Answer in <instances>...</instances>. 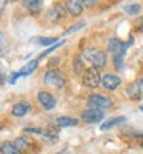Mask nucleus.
<instances>
[{
	"label": "nucleus",
	"instance_id": "obj_1",
	"mask_svg": "<svg viewBox=\"0 0 143 154\" xmlns=\"http://www.w3.org/2000/svg\"><path fill=\"white\" fill-rule=\"evenodd\" d=\"M83 56L93 63V68H96V69H100L103 66H106V54L103 53V51L88 48V49H85Z\"/></svg>",
	"mask_w": 143,
	"mask_h": 154
},
{
	"label": "nucleus",
	"instance_id": "obj_2",
	"mask_svg": "<svg viewBox=\"0 0 143 154\" xmlns=\"http://www.w3.org/2000/svg\"><path fill=\"white\" fill-rule=\"evenodd\" d=\"M88 103H89V108H93V109H108L111 108L112 105V102L109 97H105V96H102V94H93V96H89L88 97Z\"/></svg>",
	"mask_w": 143,
	"mask_h": 154
},
{
	"label": "nucleus",
	"instance_id": "obj_3",
	"mask_svg": "<svg viewBox=\"0 0 143 154\" xmlns=\"http://www.w3.org/2000/svg\"><path fill=\"white\" fill-rule=\"evenodd\" d=\"M45 83L60 89V88L65 86L66 80H65V75H63L60 71H57V69H49V71L45 74Z\"/></svg>",
	"mask_w": 143,
	"mask_h": 154
},
{
	"label": "nucleus",
	"instance_id": "obj_4",
	"mask_svg": "<svg viewBox=\"0 0 143 154\" xmlns=\"http://www.w3.org/2000/svg\"><path fill=\"white\" fill-rule=\"evenodd\" d=\"M100 83H102V79H100L99 69H96V68H88V69L83 72V85H85V86H88V88H97Z\"/></svg>",
	"mask_w": 143,
	"mask_h": 154
},
{
	"label": "nucleus",
	"instance_id": "obj_5",
	"mask_svg": "<svg viewBox=\"0 0 143 154\" xmlns=\"http://www.w3.org/2000/svg\"><path fill=\"white\" fill-rule=\"evenodd\" d=\"M120 83H122V79L115 74H105L102 77V86L108 89V91H114L115 88H119Z\"/></svg>",
	"mask_w": 143,
	"mask_h": 154
},
{
	"label": "nucleus",
	"instance_id": "obj_6",
	"mask_svg": "<svg viewBox=\"0 0 143 154\" xmlns=\"http://www.w3.org/2000/svg\"><path fill=\"white\" fill-rule=\"evenodd\" d=\"M103 119V112L100 109H93V108H89L86 111L82 112V120L86 122V123H97Z\"/></svg>",
	"mask_w": 143,
	"mask_h": 154
},
{
	"label": "nucleus",
	"instance_id": "obj_7",
	"mask_svg": "<svg viewBox=\"0 0 143 154\" xmlns=\"http://www.w3.org/2000/svg\"><path fill=\"white\" fill-rule=\"evenodd\" d=\"M37 99H38V103H40L45 109H53L56 106V99L54 96L48 93V91H40L37 94Z\"/></svg>",
	"mask_w": 143,
	"mask_h": 154
},
{
	"label": "nucleus",
	"instance_id": "obj_8",
	"mask_svg": "<svg viewBox=\"0 0 143 154\" xmlns=\"http://www.w3.org/2000/svg\"><path fill=\"white\" fill-rule=\"evenodd\" d=\"M29 109H31V105L28 102H19V103H16L11 108V114L16 116V117H23L26 112H29Z\"/></svg>",
	"mask_w": 143,
	"mask_h": 154
},
{
	"label": "nucleus",
	"instance_id": "obj_9",
	"mask_svg": "<svg viewBox=\"0 0 143 154\" xmlns=\"http://www.w3.org/2000/svg\"><path fill=\"white\" fill-rule=\"evenodd\" d=\"M83 2H80V0H69V2H66V8H68V12L71 16H79L82 14L83 11Z\"/></svg>",
	"mask_w": 143,
	"mask_h": 154
},
{
	"label": "nucleus",
	"instance_id": "obj_10",
	"mask_svg": "<svg viewBox=\"0 0 143 154\" xmlns=\"http://www.w3.org/2000/svg\"><path fill=\"white\" fill-rule=\"evenodd\" d=\"M123 46L125 43L119 38H109L108 42V51H111L112 54H119V53H123Z\"/></svg>",
	"mask_w": 143,
	"mask_h": 154
},
{
	"label": "nucleus",
	"instance_id": "obj_11",
	"mask_svg": "<svg viewBox=\"0 0 143 154\" xmlns=\"http://www.w3.org/2000/svg\"><path fill=\"white\" fill-rule=\"evenodd\" d=\"M48 17L51 20H60V19L65 17V11H63V8L60 5H54L53 8L48 11Z\"/></svg>",
	"mask_w": 143,
	"mask_h": 154
},
{
	"label": "nucleus",
	"instance_id": "obj_12",
	"mask_svg": "<svg viewBox=\"0 0 143 154\" xmlns=\"http://www.w3.org/2000/svg\"><path fill=\"white\" fill-rule=\"evenodd\" d=\"M14 143H16V146L20 151H25V149H29V146L32 145V140L29 137H26V136H20V137H17V140Z\"/></svg>",
	"mask_w": 143,
	"mask_h": 154
},
{
	"label": "nucleus",
	"instance_id": "obj_13",
	"mask_svg": "<svg viewBox=\"0 0 143 154\" xmlns=\"http://www.w3.org/2000/svg\"><path fill=\"white\" fill-rule=\"evenodd\" d=\"M25 6H26V9L29 12L37 14V12H40V9H42V2L40 0H26V2H25Z\"/></svg>",
	"mask_w": 143,
	"mask_h": 154
},
{
	"label": "nucleus",
	"instance_id": "obj_14",
	"mask_svg": "<svg viewBox=\"0 0 143 154\" xmlns=\"http://www.w3.org/2000/svg\"><path fill=\"white\" fill-rule=\"evenodd\" d=\"M56 123L59 126H75L77 123H79V120L74 119V117H68V116H63V117H59L56 120Z\"/></svg>",
	"mask_w": 143,
	"mask_h": 154
},
{
	"label": "nucleus",
	"instance_id": "obj_15",
	"mask_svg": "<svg viewBox=\"0 0 143 154\" xmlns=\"http://www.w3.org/2000/svg\"><path fill=\"white\" fill-rule=\"evenodd\" d=\"M2 154H22V151L16 146V143L5 142L2 145Z\"/></svg>",
	"mask_w": 143,
	"mask_h": 154
},
{
	"label": "nucleus",
	"instance_id": "obj_16",
	"mask_svg": "<svg viewBox=\"0 0 143 154\" xmlns=\"http://www.w3.org/2000/svg\"><path fill=\"white\" fill-rule=\"evenodd\" d=\"M126 93H128V96L131 97L132 100H138V99H141V94H140V91H138V88H137L135 82L126 86Z\"/></svg>",
	"mask_w": 143,
	"mask_h": 154
},
{
	"label": "nucleus",
	"instance_id": "obj_17",
	"mask_svg": "<svg viewBox=\"0 0 143 154\" xmlns=\"http://www.w3.org/2000/svg\"><path fill=\"white\" fill-rule=\"evenodd\" d=\"M37 66H38V62H37V60L28 62L26 65H25V66L19 71V74H20V75H28V74H31L32 71H35V69H37Z\"/></svg>",
	"mask_w": 143,
	"mask_h": 154
},
{
	"label": "nucleus",
	"instance_id": "obj_18",
	"mask_svg": "<svg viewBox=\"0 0 143 154\" xmlns=\"http://www.w3.org/2000/svg\"><path fill=\"white\" fill-rule=\"evenodd\" d=\"M126 120V117H123V116H120V117H114V119H109L106 120L105 123L102 125V130H109V128L115 126V125H119V123H123Z\"/></svg>",
	"mask_w": 143,
	"mask_h": 154
},
{
	"label": "nucleus",
	"instance_id": "obj_19",
	"mask_svg": "<svg viewBox=\"0 0 143 154\" xmlns=\"http://www.w3.org/2000/svg\"><path fill=\"white\" fill-rule=\"evenodd\" d=\"M140 5L138 3H131V5H126L125 6V12L126 14H138L140 12Z\"/></svg>",
	"mask_w": 143,
	"mask_h": 154
},
{
	"label": "nucleus",
	"instance_id": "obj_20",
	"mask_svg": "<svg viewBox=\"0 0 143 154\" xmlns=\"http://www.w3.org/2000/svg\"><path fill=\"white\" fill-rule=\"evenodd\" d=\"M74 71H75V74H82V71H83L82 56H75V59H74Z\"/></svg>",
	"mask_w": 143,
	"mask_h": 154
},
{
	"label": "nucleus",
	"instance_id": "obj_21",
	"mask_svg": "<svg viewBox=\"0 0 143 154\" xmlns=\"http://www.w3.org/2000/svg\"><path fill=\"white\" fill-rule=\"evenodd\" d=\"M123 57H125V53L115 54V57H114V63H115V68H117V69H123Z\"/></svg>",
	"mask_w": 143,
	"mask_h": 154
},
{
	"label": "nucleus",
	"instance_id": "obj_22",
	"mask_svg": "<svg viewBox=\"0 0 143 154\" xmlns=\"http://www.w3.org/2000/svg\"><path fill=\"white\" fill-rule=\"evenodd\" d=\"M56 42H57V38L56 37H48V38H40V40H37V43H40V45H43V46H48V45H56ZM59 43V42H57Z\"/></svg>",
	"mask_w": 143,
	"mask_h": 154
},
{
	"label": "nucleus",
	"instance_id": "obj_23",
	"mask_svg": "<svg viewBox=\"0 0 143 154\" xmlns=\"http://www.w3.org/2000/svg\"><path fill=\"white\" fill-rule=\"evenodd\" d=\"M62 45H63V40H62V42H59V43H56L54 46H51L48 51H45V53H42V56H40V57H45V56H48L49 53H53L54 49H57V48H59V46H62Z\"/></svg>",
	"mask_w": 143,
	"mask_h": 154
},
{
	"label": "nucleus",
	"instance_id": "obj_24",
	"mask_svg": "<svg viewBox=\"0 0 143 154\" xmlns=\"http://www.w3.org/2000/svg\"><path fill=\"white\" fill-rule=\"evenodd\" d=\"M85 26V22H80V23H77V25H74L72 28H69L68 31H66V34H71V32H74V31H77V29H80V28H83Z\"/></svg>",
	"mask_w": 143,
	"mask_h": 154
},
{
	"label": "nucleus",
	"instance_id": "obj_25",
	"mask_svg": "<svg viewBox=\"0 0 143 154\" xmlns=\"http://www.w3.org/2000/svg\"><path fill=\"white\" fill-rule=\"evenodd\" d=\"M59 62H60V59H59V57H54V59H51V60H49L48 66H49L51 69H53L54 66H57V65H59Z\"/></svg>",
	"mask_w": 143,
	"mask_h": 154
},
{
	"label": "nucleus",
	"instance_id": "obj_26",
	"mask_svg": "<svg viewBox=\"0 0 143 154\" xmlns=\"http://www.w3.org/2000/svg\"><path fill=\"white\" fill-rule=\"evenodd\" d=\"M135 85H137L138 91H140V94H141V97H143V79H137V80H135Z\"/></svg>",
	"mask_w": 143,
	"mask_h": 154
},
{
	"label": "nucleus",
	"instance_id": "obj_27",
	"mask_svg": "<svg viewBox=\"0 0 143 154\" xmlns=\"http://www.w3.org/2000/svg\"><path fill=\"white\" fill-rule=\"evenodd\" d=\"M5 48H6V40H5V35L2 34V49H3V53H5Z\"/></svg>",
	"mask_w": 143,
	"mask_h": 154
},
{
	"label": "nucleus",
	"instance_id": "obj_28",
	"mask_svg": "<svg viewBox=\"0 0 143 154\" xmlns=\"http://www.w3.org/2000/svg\"><path fill=\"white\" fill-rule=\"evenodd\" d=\"M140 32H143V17L140 19V22H138V28H137Z\"/></svg>",
	"mask_w": 143,
	"mask_h": 154
},
{
	"label": "nucleus",
	"instance_id": "obj_29",
	"mask_svg": "<svg viewBox=\"0 0 143 154\" xmlns=\"http://www.w3.org/2000/svg\"><path fill=\"white\" fill-rule=\"evenodd\" d=\"M93 3H94L93 0H85V2H83V5H85V6H91Z\"/></svg>",
	"mask_w": 143,
	"mask_h": 154
},
{
	"label": "nucleus",
	"instance_id": "obj_30",
	"mask_svg": "<svg viewBox=\"0 0 143 154\" xmlns=\"http://www.w3.org/2000/svg\"><path fill=\"white\" fill-rule=\"evenodd\" d=\"M59 154H68V151H66V149H63V151H60Z\"/></svg>",
	"mask_w": 143,
	"mask_h": 154
},
{
	"label": "nucleus",
	"instance_id": "obj_31",
	"mask_svg": "<svg viewBox=\"0 0 143 154\" xmlns=\"http://www.w3.org/2000/svg\"><path fill=\"white\" fill-rule=\"evenodd\" d=\"M140 111H143V105H141V106H140Z\"/></svg>",
	"mask_w": 143,
	"mask_h": 154
},
{
	"label": "nucleus",
	"instance_id": "obj_32",
	"mask_svg": "<svg viewBox=\"0 0 143 154\" xmlns=\"http://www.w3.org/2000/svg\"><path fill=\"white\" fill-rule=\"evenodd\" d=\"M141 149H143V143H141Z\"/></svg>",
	"mask_w": 143,
	"mask_h": 154
}]
</instances>
